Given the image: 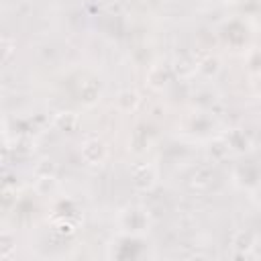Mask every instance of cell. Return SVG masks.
<instances>
[{
	"mask_svg": "<svg viewBox=\"0 0 261 261\" xmlns=\"http://www.w3.org/2000/svg\"><path fill=\"white\" fill-rule=\"evenodd\" d=\"M82 159L86 163H92V165L102 163L106 159V145L100 139H88L82 145Z\"/></svg>",
	"mask_w": 261,
	"mask_h": 261,
	"instance_id": "obj_1",
	"label": "cell"
},
{
	"mask_svg": "<svg viewBox=\"0 0 261 261\" xmlns=\"http://www.w3.org/2000/svg\"><path fill=\"white\" fill-rule=\"evenodd\" d=\"M155 179H157V175H155L153 167H149V165H143V167L135 169V173H133V186L143 192L151 190L155 186Z\"/></svg>",
	"mask_w": 261,
	"mask_h": 261,
	"instance_id": "obj_2",
	"label": "cell"
},
{
	"mask_svg": "<svg viewBox=\"0 0 261 261\" xmlns=\"http://www.w3.org/2000/svg\"><path fill=\"white\" fill-rule=\"evenodd\" d=\"M77 124H80V118H77L75 112H69L67 110V112H59L55 116V126L59 130H63V133H73L77 128Z\"/></svg>",
	"mask_w": 261,
	"mask_h": 261,
	"instance_id": "obj_3",
	"label": "cell"
},
{
	"mask_svg": "<svg viewBox=\"0 0 261 261\" xmlns=\"http://www.w3.org/2000/svg\"><path fill=\"white\" fill-rule=\"evenodd\" d=\"M196 69H198L202 75L212 77V75H216V73H218V69H220V61H218L216 57L208 55V57H204V59H202V61L196 65Z\"/></svg>",
	"mask_w": 261,
	"mask_h": 261,
	"instance_id": "obj_4",
	"label": "cell"
},
{
	"mask_svg": "<svg viewBox=\"0 0 261 261\" xmlns=\"http://www.w3.org/2000/svg\"><path fill=\"white\" fill-rule=\"evenodd\" d=\"M116 102H118V106L122 108V110H135L137 108V104H139V94L135 92V90H122L120 94H118V98H116Z\"/></svg>",
	"mask_w": 261,
	"mask_h": 261,
	"instance_id": "obj_5",
	"label": "cell"
},
{
	"mask_svg": "<svg viewBox=\"0 0 261 261\" xmlns=\"http://www.w3.org/2000/svg\"><path fill=\"white\" fill-rule=\"evenodd\" d=\"M253 237H251V232H245V230H241V232H237L234 234V239H232V247H234V251H239V253H249L251 249H253Z\"/></svg>",
	"mask_w": 261,
	"mask_h": 261,
	"instance_id": "obj_6",
	"label": "cell"
},
{
	"mask_svg": "<svg viewBox=\"0 0 261 261\" xmlns=\"http://www.w3.org/2000/svg\"><path fill=\"white\" fill-rule=\"evenodd\" d=\"M167 71L163 69V67H159V65H155V67H151V71H149V75H147V80H149V84L153 86V88H163L165 84H167Z\"/></svg>",
	"mask_w": 261,
	"mask_h": 261,
	"instance_id": "obj_7",
	"label": "cell"
},
{
	"mask_svg": "<svg viewBox=\"0 0 261 261\" xmlns=\"http://www.w3.org/2000/svg\"><path fill=\"white\" fill-rule=\"evenodd\" d=\"M80 94H82V98H84V102H86V104H92V102L98 98L100 88H98V84H96L94 80H88V82H84V84H82Z\"/></svg>",
	"mask_w": 261,
	"mask_h": 261,
	"instance_id": "obj_8",
	"label": "cell"
},
{
	"mask_svg": "<svg viewBox=\"0 0 261 261\" xmlns=\"http://www.w3.org/2000/svg\"><path fill=\"white\" fill-rule=\"evenodd\" d=\"M226 151H228V141L214 139V141H210V145H208V153H210L212 159H222V157L226 155Z\"/></svg>",
	"mask_w": 261,
	"mask_h": 261,
	"instance_id": "obj_9",
	"label": "cell"
},
{
	"mask_svg": "<svg viewBox=\"0 0 261 261\" xmlns=\"http://www.w3.org/2000/svg\"><path fill=\"white\" fill-rule=\"evenodd\" d=\"M247 145H249V141H247L245 135H241V133H232V135L228 137V147H234V149L243 151V149H247Z\"/></svg>",
	"mask_w": 261,
	"mask_h": 261,
	"instance_id": "obj_10",
	"label": "cell"
},
{
	"mask_svg": "<svg viewBox=\"0 0 261 261\" xmlns=\"http://www.w3.org/2000/svg\"><path fill=\"white\" fill-rule=\"evenodd\" d=\"M173 69H175V73H177V75L186 77V75H190L196 67H194V65H190L186 59H177V61H175V65H173Z\"/></svg>",
	"mask_w": 261,
	"mask_h": 261,
	"instance_id": "obj_11",
	"label": "cell"
},
{
	"mask_svg": "<svg viewBox=\"0 0 261 261\" xmlns=\"http://www.w3.org/2000/svg\"><path fill=\"white\" fill-rule=\"evenodd\" d=\"M37 173L43 177V175H53L55 173V163L51 159H43L39 165H37Z\"/></svg>",
	"mask_w": 261,
	"mask_h": 261,
	"instance_id": "obj_12",
	"label": "cell"
},
{
	"mask_svg": "<svg viewBox=\"0 0 261 261\" xmlns=\"http://www.w3.org/2000/svg\"><path fill=\"white\" fill-rule=\"evenodd\" d=\"M249 65H251L253 69H261V51H255V53L251 55V59H249Z\"/></svg>",
	"mask_w": 261,
	"mask_h": 261,
	"instance_id": "obj_13",
	"label": "cell"
},
{
	"mask_svg": "<svg viewBox=\"0 0 261 261\" xmlns=\"http://www.w3.org/2000/svg\"><path fill=\"white\" fill-rule=\"evenodd\" d=\"M2 47H4V57H2V59L8 61V57H10V53H12V47H10V41H8L6 37L2 39Z\"/></svg>",
	"mask_w": 261,
	"mask_h": 261,
	"instance_id": "obj_14",
	"label": "cell"
},
{
	"mask_svg": "<svg viewBox=\"0 0 261 261\" xmlns=\"http://www.w3.org/2000/svg\"><path fill=\"white\" fill-rule=\"evenodd\" d=\"M59 232H67V234H71V232H73V226H71L69 222H61V224H59Z\"/></svg>",
	"mask_w": 261,
	"mask_h": 261,
	"instance_id": "obj_15",
	"label": "cell"
}]
</instances>
